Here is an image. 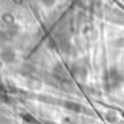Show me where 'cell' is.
Instances as JSON below:
<instances>
[{
	"label": "cell",
	"instance_id": "1",
	"mask_svg": "<svg viewBox=\"0 0 124 124\" xmlns=\"http://www.w3.org/2000/svg\"><path fill=\"white\" fill-rule=\"evenodd\" d=\"M108 87H111V88H116V87H118L120 85V82H121V75L116 71V69H113L110 74H108Z\"/></svg>",
	"mask_w": 124,
	"mask_h": 124
},
{
	"label": "cell",
	"instance_id": "2",
	"mask_svg": "<svg viewBox=\"0 0 124 124\" xmlns=\"http://www.w3.org/2000/svg\"><path fill=\"white\" fill-rule=\"evenodd\" d=\"M66 107H69V108H72V110H79V105H78V104H72V102H68Z\"/></svg>",
	"mask_w": 124,
	"mask_h": 124
}]
</instances>
